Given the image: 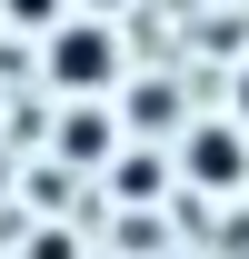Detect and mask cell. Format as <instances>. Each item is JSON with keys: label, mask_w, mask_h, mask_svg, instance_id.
Listing matches in <instances>:
<instances>
[{"label": "cell", "mask_w": 249, "mask_h": 259, "mask_svg": "<svg viewBox=\"0 0 249 259\" xmlns=\"http://www.w3.org/2000/svg\"><path fill=\"white\" fill-rule=\"evenodd\" d=\"M40 70H50V90H60V100H120V30L70 10L60 30L40 40Z\"/></svg>", "instance_id": "obj_1"}, {"label": "cell", "mask_w": 249, "mask_h": 259, "mask_svg": "<svg viewBox=\"0 0 249 259\" xmlns=\"http://www.w3.org/2000/svg\"><path fill=\"white\" fill-rule=\"evenodd\" d=\"M170 190H189V199L249 190V140L229 120H180V180H170Z\"/></svg>", "instance_id": "obj_2"}, {"label": "cell", "mask_w": 249, "mask_h": 259, "mask_svg": "<svg viewBox=\"0 0 249 259\" xmlns=\"http://www.w3.org/2000/svg\"><path fill=\"white\" fill-rule=\"evenodd\" d=\"M110 160H120L110 100H70V120H60V169H110Z\"/></svg>", "instance_id": "obj_3"}, {"label": "cell", "mask_w": 249, "mask_h": 259, "mask_svg": "<svg viewBox=\"0 0 249 259\" xmlns=\"http://www.w3.org/2000/svg\"><path fill=\"white\" fill-rule=\"evenodd\" d=\"M110 199H130V209H140V199H170V160H159V150H120V160H110Z\"/></svg>", "instance_id": "obj_4"}, {"label": "cell", "mask_w": 249, "mask_h": 259, "mask_svg": "<svg viewBox=\"0 0 249 259\" xmlns=\"http://www.w3.org/2000/svg\"><path fill=\"white\" fill-rule=\"evenodd\" d=\"M130 120H140V130H180V90H170V80L130 90Z\"/></svg>", "instance_id": "obj_5"}, {"label": "cell", "mask_w": 249, "mask_h": 259, "mask_svg": "<svg viewBox=\"0 0 249 259\" xmlns=\"http://www.w3.org/2000/svg\"><path fill=\"white\" fill-rule=\"evenodd\" d=\"M20 259H90V249H80V229H70V220H40L30 239H20Z\"/></svg>", "instance_id": "obj_6"}, {"label": "cell", "mask_w": 249, "mask_h": 259, "mask_svg": "<svg viewBox=\"0 0 249 259\" xmlns=\"http://www.w3.org/2000/svg\"><path fill=\"white\" fill-rule=\"evenodd\" d=\"M0 20H10V30H40V40H50V30L70 20V0H0Z\"/></svg>", "instance_id": "obj_7"}, {"label": "cell", "mask_w": 249, "mask_h": 259, "mask_svg": "<svg viewBox=\"0 0 249 259\" xmlns=\"http://www.w3.org/2000/svg\"><path fill=\"white\" fill-rule=\"evenodd\" d=\"M110 249H120V259H159V220H150V209H130V220L110 229Z\"/></svg>", "instance_id": "obj_8"}, {"label": "cell", "mask_w": 249, "mask_h": 259, "mask_svg": "<svg viewBox=\"0 0 249 259\" xmlns=\"http://www.w3.org/2000/svg\"><path fill=\"white\" fill-rule=\"evenodd\" d=\"M229 130L249 140V60H239V80H229Z\"/></svg>", "instance_id": "obj_9"}, {"label": "cell", "mask_w": 249, "mask_h": 259, "mask_svg": "<svg viewBox=\"0 0 249 259\" xmlns=\"http://www.w3.org/2000/svg\"><path fill=\"white\" fill-rule=\"evenodd\" d=\"M110 10H120V0H80V20H110Z\"/></svg>", "instance_id": "obj_10"}]
</instances>
